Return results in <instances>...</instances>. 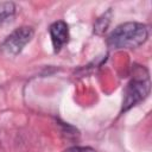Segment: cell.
Instances as JSON below:
<instances>
[{
  "instance_id": "5b68a950",
  "label": "cell",
  "mask_w": 152,
  "mask_h": 152,
  "mask_svg": "<svg viewBox=\"0 0 152 152\" xmlns=\"http://www.w3.org/2000/svg\"><path fill=\"white\" fill-rule=\"evenodd\" d=\"M14 14H15V5L13 2L0 4V25L12 21Z\"/></svg>"
},
{
  "instance_id": "277c9868",
  "label": "cell",
  "mask_w": 152,
  "mask_h": 152,
  "mask_svg": "<svg viewBox=\"0 0 152 152\" xmlns=\"http://www.w3.org/2000/svg\"><path fill=\"white\" fill-rule=\"evenodd\" d=\"M49 32H50V37H51V42H52V46L55 52H58L63 45H65L69 40V27L68 24L64 23L63 20H58L55 21L50 25L49 27Z\"/></svg>"
},
{
  "instance_id": "6da1fadb",
  "label": "cell",
  "mask_w": 152,
  "mask_h": 152,
  "mask_svg": "<svg viewBox=\"0 0 152 152\" xmlns=\"http://www.w3.org/2000/svg\"><path fill=\"white\" fill-rule=\"evenodd\" d=\"M148 37V27L145 24L128 21L116 26L108 37L112 49H133L142 45Z\"/></svg>"
},
{
  "instance_id": "52a82bcc",
  "label": "cell",
  "mask_w": 152,
  "mask_h": 152,
  "mask_svg": "<svg viewBox=\"0 0 152 152\" xmlns=\"http://www.w3.org/2000/svg\"><path fill=\"white\" fill-rule=\"evenodd\" d=\"M65 152H96V151L88 146H72L65 150Z\"/></svg>"
},
{
  "instance_id": "8992f818",
  "label": "cell",
  "mask_w": 152,
  "mask_h": 152,
  "mask_svg": "<svg viewBox=\"0 0 152 152\" xmlns=\"http://www.w3.org/2000/svg\"><path fill=\"white\" fill-rule=\"evenodd\" d=\"M108 15H109V12L106 13V14H103L102 18L97 19V21H96V24H95V32L101 33V32H103V31L107 28V26H108V24H109V17H108Z\"/></svg>"
},
{
  "instance_id": "7a4b0ae2",
  "label": "cell",
  "mask_w": 152,
  "mask_h": 152,
  "mask_svg": "<svg viewBox=\"0 0 152 152\" xmlns=\"http://www.w3.org/2000/svg\"><path fill=\"white\" fill-rule=\"evenodd\" d=\"M150 93V77L148 72L144 66H137L134 74L128 82L122 101L121 112H126L140 101H142Z\"/></svg>"
},
{
  "instance_id": "3957f363",
  "label": "cell",
  "mask_w": 152,
  "mask_h": 152,
  "mask_svg": "<svg viewBox=\"0 0 152 152\" xmlns=\"http://www.w3.org/2000/svg\"><path fill=\"white\" fill-rule=\"evenodd\" d=\"M33 34H34V31L30 26L18 27L6 37V39L4 40L0 48L4 53L8 56H17L18 53L21 52L25 45L31 42V39L33 38Z\"/></svg>"
}]
</instances>
